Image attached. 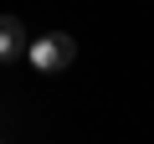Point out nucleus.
<instances>
[{"label":"nucleus","instance_id":"f257e3e1","mask_svg":"<svg viewBox=\"0 0 154 144\" xmlns=\"http://www.w3.org/2000/svg\"><path fill=\"white\" fill-rule=\"evenodd\" d=\"M26 57H31V67H36V72H62V67H72L77 41H72L67 31H51V36L31 41V46H26Z\"/></svg>","mask_w":154,"mask_h":144},{"label":"nucleus","instance_id":"f03ea898","mask_svg":"<svg viewBox=\"0 0 154 144\" xmlns=\"http://www.w3.org/2000/svg\"><path fill=\"white\" fill-rule=\"evenodd\" d=\"M26 52V26L21 16H0V62H16Z\"/></svg>","mask_w":154,"mask_h":144},{"label":"nucleus","instance_id":"7ed1b4c3","mask_svg":"<svg viewBox=\"0 0 154 144\" xmlns=\"http://www.w3.org/2000/svg\"><path fill=\"white\" fill-rule=\"evenodd\" d=\"M0 144H5V139H0Z\"/></svg>","mask_w":154,"mask_h":144}]
</instances>
